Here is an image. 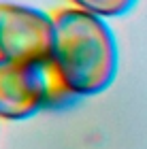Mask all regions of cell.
I'll return each instance as SVG.
<instances>
[{"mask_svg": "<svg viewBox=\"0 0 147 149\" xmlns=\"http://www.w3.org/2000/svg\"><path fill=\"white\" fill-rule=\"evenodd\" d=\"M49 60L64 92L77 100L111 87L119 68V49L102 17L66 6L53 13Z\"/></svg>", "mask_w": 147, "mask_h": 149, "instance_id": "6da1fadb", "label": "cell"}, {"mask_svg": "<svg viewBox=\"0 0 147 149\" xmlns=\"http://www.w3.org/2000/svg\"><path fill=\"white\" fill-rule=\"evenodd\" d=\"M64 92L51 60L11 62L0 58V119L22 121L47 109L72 102Z\"/></svg>", "mask_w": 147, "mask_h": 149, "instance_id": "7a4b0ae2", "label": "cell"}, {"mask_svg": "<svg viewBox=\"0 0 147 149\" xmlns=\"http://www.w3.org/2000/svg\"><path fill=\"white\" fill-rule=\"evenodd\" d=\"M53 15L34 6L0 2V58L43 62L51 56Z\"/></svg>", "mask_w": 147, "mask_h": 149, "instance_id": "3957f363", "label": "cell"}, {"mask_svg": "<svg viewBox=\"0 0 147 149\" xmlns=\"http://www.w3.org/2000/svg\"><path fill=\"white\" fill-rule=\"evenodd\" d=\"M72 6L81 11H88L92 15L98 17H122L128 11H132V6L137 4V0H70Z\"/></svg>", "mask_w": 147, "mask_h": 149, "instance_id": "277c9868", "label": "cell"}]
</instances>
